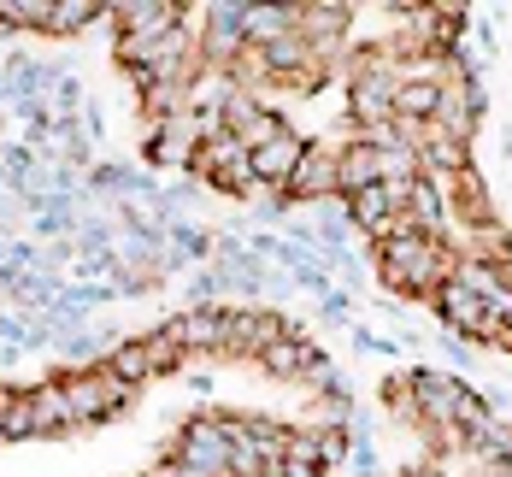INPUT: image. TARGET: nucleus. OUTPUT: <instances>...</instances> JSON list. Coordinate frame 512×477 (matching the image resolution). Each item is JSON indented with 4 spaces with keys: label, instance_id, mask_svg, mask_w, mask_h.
Wrapping results in <instances>:
<instances>
[{
    "label": "nucleus",
    "instance_id": "obj_2",
    "mask_svg": "<svg viewBox=\"0 0 512 477\" xmlns=\"http://www.w3.org/2000/svg\"><path fill=\"white\" fill-rule=\"evenodd\" d=\"M59 389H65V407H71V430H89V424H106L118 413L136 407L142 389L118 383L106 366H83V371H59Z\"/></svg>",
    "mask_w": 512,
    "mask_h": 477
},
{
    "label": "nucleus",
    "instance_id": "obj_20",
    "mask_svg": "<svg viewBox=\"0 0 512 477\" xmlns=\"http://www.w3.org/2000/svg\"><path fill=\"white\" fill-rule=\"evenodd\" d=\"M259 477H324V472L318 466H295V460H265Z\"/></svg>",
    "mask_w": 512,
    "mask_h": 477
},
{
    "label": "nucleus",
    "instance_id": "obj_22",
    "mask_svg": "<svg viewBox=\"0 0 512 477\" xmlns=\"http://www.w3.org/2000/svg\"><path fill=\"white\" fill-rule=\"evenodd\" d=\"M495 277H501V289H507V295H512V248H507V254H501V260H495Z\"/></svg>",
    "mask_w": 512,
    "mask_h": 477
},
{
    "label": "nucleus",
    "instance_id": "obj_9",
    "mask_svg": "<svg viewBox=\"0 0 512 477\" xmlns=\"http://www.w3.org/2000/svg\"><path fill=\"white\" fill-rule=\"evenodd\" d=\"M277 336H289V318L271 307H230V348L224 360H259Z\"/></svg>",
    "mask_w": 512,
    "mask_h": 477
},
{
    "label": "nucleus",
    "instance_id": "obj_23",
    "mask_svg": "<svg viewBox=\"0 0 512 477\" xmlns=\"http://www.w3.org/2000/svg\"><path fill=\"white\" fill-rule=\"evenodd\" d=\"M189 389L195 395H212V371H189Z\"/></svg>",
    "mask_w": 512,
    "mask_h": 477
},
{
    "label": "nucleus",
    "instance_id": "obj_17",
    "mask_svg": "<svg viewBox=\"0 0 512 477\" xmlns=\"http://www.w3.org/2000/svg\"><path fill=\"white\" fill-rule=\"evenodd\" d=\"M30 401H36V430H42V436H65V430H71V407H65L59 377H42V383L30 389Z\"/></svg>",
    "mask_w": 512,
    "mask_h": 477
},
{
    "label": "nucleus",
    "instance_id": "obj_5",
    "mask_svg": "<svg viewBox=\"0 0 512 477\" xmlns=\"http://www.w3.org/2000/svg\"><path fill=\"white\" fill-rule=\"evenodd\" d=\"M412 407H418V430H436V424H454L460 419V401L471 395L454 371H436V366H412Z\"/></svg>",
    "mask_w": 512,
    "mask_h": 477
},
{
    "label": "nucleus",
    "instance_id": "obj_4",
    "mask_svg": "<svg viewBox=\"0 0 512 477\" xmlns=\"http://www.w3.org/2000/svg\"><path fill=\"white\" fill-rule=\"evenodd\" d=\"M159 330L189 360H224V348H230V307H183L177 318H165Z\"/></svg>",
    "mask_w": 512,
    "mask_h": 477
},
{
    "label": "nucleus",
    "instance_id": "obj_11",
    "mask_svg": "<svg viewBox=\"0 0 512 477\" xmlns=\"http://www.w3.org/2000/svg\"><path fill=\"white\" fill-rule=\"evenodd\" d=\"M430 301H436V318L448 324V336H454V342H471V348H477V330H483L489 307H483V301H477V295H471L465 283H454V277H448V283H442V289H436Z\"/></svg>",
    "mask_w": 512,
    "mask_h": 477
},
{
    "label": "nucleus",
    "instance_id": "obj_16",
    "mask_svg": "<svg viewBox=\"0 0 512 477\" xmlns=\"http://www.w3.org/2000/svg\"><path fill=\"white\" fill-rule=\"evenodd\" d=\"M42 430H36V401H30V389H6V401H0V442H36Z\"/></svg>",
    "mask_w": 512,
    "mask_h": 477
},
{
    "label": "nucleus",
    "instance_id": "obj_18",
    "mask_svg": "<svg viewBox=\"0 0 512 477\" xmlns=\"http://www.w3.org/2000/svg\"><path fill=\"white\" fill-rule=\"evenodd\" d=\"M283 130H289V118H283V112H277V106L265 101V106H259V112H248V118H242V124H236V142H242V148H248V154H254V148H265V142H277V136H283Z\"/></svg>",
    "mask_w": 512,
    "mask_h": 477
},
{
    "label": "nucleus",
    "instance_id": "obj_8",
    "mask_svg": "<svg viewBox=\"0 0 512 477\" xmlns=\"http://www.w3.org/2000/svg\"><path fill=\"white\" fill-rule=\"evenodd\" d=\"M195 154H201V124H195V112H171V118L148 124V159H154V165L195 171Z\"/></svg>",
    "mask_w": 512,
    "mask_h": 477
},
{
    "label": "nucleus",
    "instance_id": "obj_19",
    "mask_svg": "<svg viewBox=\"0 0 512 477\" xmlns=\"http://www.w3.org/2000/svg\"><path fill=\"white\" fill-rule=\"evenodd\" d=\"M318 313L330 318V324H354V295H348V289H336V283H330V289H324V295H318Z\"/></svg>",
    "mask_w": 512,
    "mask_h": 477
},
{
    "label": "nucleus",
    "instance_id": "obj_24",
    "mask_svg": "<svg viewBox=\"0 0 512 477\" xmlns=\"http://www.w3.org/2000/svg\"><path fill=\"white\" fill-rule=\"evenodd\" d=\"M407 477H448V472H436V460H424V466H412Z\"/></svg>",
    "mask_w": 512,
    "mask_h": 477
},
{
    "label": "nucleus",
    "instance_id": "obj_6",
    "mask_svg": "<svg viewBox=\"0 0 512 477\" xmlns=\"http://www.w3.org/2000/svg\"><path fill=\"white\" fill-rule=\"evenodd\" d=\"M177 24H189V6L183 0H118L112 6V30H118V42H159L165 30H177Z\"/></svg>",
    "mask_w": 512,
    "mask_h": 477
},
{
    "label": "nucleus",
    "instance_id": "obj_7",
    "mask_svg": "<svg viewBox=\"0 0 512 477\" xmlns=\"http://www.w3.org/2000/svg\"><path fill=\"white\" fill-rule=\"evenodd\" d=\"M330 195H336V142H307L295 177H289V189H283V201L289 207H318Z\"/></svg>",
    "mask_w": 512,
    "mask_h": 477
},
{
    "label": "nucleus",
    "instance_id": "obj_21",
    "mask_svg": "<svg viewBox=\"0 0 512 477\" xmlns=\"http://www.w3.org/2000/svg\"><path fill=\"white\" fill-rule=\"evenodd\" d=\"M477 477H512L507 460H477Z\"/></svg>",
    "mask_w": 512,
    "mask_h": 477
},
{
    "label": "nucleus",
    "instance_id": "obj_12",
    "mask_svg": "<svg viewBox=\"0 0 512 477\" xmlns=\"http://www.w3.org/2000/svg\"><path fill=\"white\" fill-rule=\"evenodd\" d=\"M118 383H130V389H142V383H154V377H165L159 371V360H154V342L148 336H118L112 342V354L101 360Z\"/></svg>",
    "mask_w": 512,
    "mask_h": 477
},
{
    "label": "nucleus",
    "instance_id": "obj_13",
    "mask_svg": "<svg viewBox=\"0 0 512 477\" xmlns=\"http://www.w3.org/2000/svg\"><path fill=\"white\" fill-rule=\"evenodd\" d=\"M377 183V148L371 142H336V195L348 201V195H359V189H371Z\"/></svg>",
    "mask_w": 512,
    "mask_h": 477
},
{
    "label": "nucleus",
    "instance_id": "obj_14",
    "mask_svg": "<svg viewBox=\"0 0 512 477\" xmlns=\"http://www.w3.org/2000/svg\"><path fill=\"white\" fill-rule=\"evenodd\" d=\"M295 18H301V6H254V0H242V30H248V48H271V42L295 36Z\"/></svg>",
    "mask_w": 512,
    "mask_h": 477
},
{
    "label": "nucleus",
    "instance_id": "obj_15",
    "mask_svg": "<svg viewBox=\"0 0 512 477\" xmlns=\"http://www.w3.org/2000/svg\"><path fill=\"white\" fill-rule=\"evenodd\" d=\"M101 18H112V6H106V0H53L48 36H83V30H95Z\"/></svg>",
    "mask_w": 512,
    "mask_h": 477
},
{
    "label": "nucleus",
    "instance_id": "obj_1",
    "mask_svg": "<svg viewBox=\"0 0 512 477\" xmlns=\"http://www.w3.org/2000/svg\"><path fill=\"white\" fill-rule=\"evenodd\" d=\"M448 277H454V248L436 236H407V242L377 248V283L407 295V301H430Z\"/></svg>",
    "mask_w": 512,
    "mask_h": 477
},
{
    "label": "nucleus",
    "instance_id": "obj_10",
    "mask_svg": "<svg viewBox=\"0 0 512 477\" xmlns=\"http://www.w3.org/2000/svg\"><path fill=\"white\" fill-rule=\"evenodd\" d=\"M301 148H307V136L289 124L277 142H265V148H254V154H248V165H254V183L265 189V195H283V189H289V177H295V165H301Z\"/></svg>",
    "mask_w": 512,
    "mask_h": 477
},
{
    "label": "nucleus",
    "instance_id": "obj_3",
    "mask_svg": "<svg viewBox=\"0 0 512 477\" xmlns=\"http://www.w3.org/2000/svg\"><path fill=\"white\" fill-rule=\"evenodd\" d=\"M248 53V30H242V0H218L206 6L201 30H195V59L206 71H230Z\"/></svg>",
    "mask_w": 512,
    "mask_h": 477
}]
</instances>
